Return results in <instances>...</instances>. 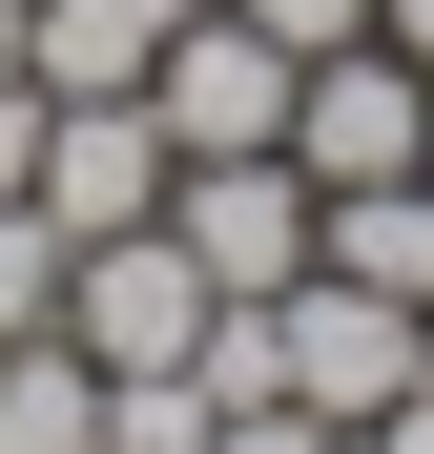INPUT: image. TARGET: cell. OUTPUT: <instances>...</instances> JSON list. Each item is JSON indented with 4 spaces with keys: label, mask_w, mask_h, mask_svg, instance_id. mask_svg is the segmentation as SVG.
<instances>
[{
    "label": "cell",
    "mask_w": 434,
    "mask_h": 454,
    "mask_svg": "<svg viewBox=\"0 0 434 454\" xmlns=\"http://www.w3.org/2000/svg\"><path fill=\"white\" fill-rule=\"evenodd\" d=\"M42 186V83H0V207Z\"/></svg>",
    "instance_id": "cell-13"
},
{
    "label": "cell",
    "mask_w": 434,
    "mask_h": 454,
    "mask_svg": "<svg viewBox=\"0 0 434 454\" xmlns=\"http://www.w3.org/2000/svg\"><path fill=\"white\" fill-rule=\"evenodd\" d=\"M228 21H269L289 62H331V42H373V21H393V0H228Z\"/></svg>",
    "instance_id": "cell-11"
},
{
    "label": "cell",
    "mask_w": 434,
    "mask_h": 454,
    "mask_svg": "<svg viewBox=\"0 0 434 454\" xmlns=\"http://www.w3.org/2000/svg\"><path fill=\"white\" fill-rule=\"evenodd\" d=\"M393 42H414V62H434V0H393Z\"/></svg>",
    "instance_id": "cell-16"
},
{
    "label": "cell",
    "mask_w": 434,
    "mask_h": 454,
    "mask_svg": "<svg viewBox=\"0 0 434 454\" xmlns=\"http://www.w3.org/2000/svg\"><path fill=\"white\" fill-rule=\"evenodd\" d=\"M351 454H434V372H414L393 413H351Z\"/></svg>",
    "instance_id": "cell-14"
},
{
    "label": "cell",
    "mask_w": 434,
    "mask_h": 454,
    "mask_svg": "<svg viewBox=\"0 0 434 454\" xmlns=\"http://www.w3.org/2000/svg\"><path fill=\"white\" fill-rule=\"evenodd\" d=\"M207 454H351V434H331V413H289V393H269V413H207Z\"/></svg>",
    "instance_id": "cell-12"
},
{
    "label": "cell",
    "mask_w": 434,
    "mask_h": 454,
    "mask_svg": "<svg viewBox=\"0 0 434 454\" xmlns=\"http://www.w3.org/2000/svg\"><path fill=\"white\" fill-rule=\"evenodd\" d=\"M269 310V372H289V413H393L414 372H434V310H393V289H351V269H289V289H249Z\"/></svg>",
    "instance_id": "cell-1"
},
{
    "label": "cell",
    "mask_w": 434,
    "mask_h": 454,
    "mask_svg": "<svg viewBox=\"0 0 434 454\" xmlns=\"http://www.w3.org/2000/svg\"><path fill=\"white\" fill-rule=\"evenodd\" d=\"M42 331H62V227L0 207V351H42Z\"/></svg>",
    "instance_id": "cell-10"
},
{
    "label": "cell",
    "mask_w": 434,
    "mask_h": 454,
    "mask_svg": "<svg viewBox=\"0 0 434 454\" xmlns=\"http://www.w3.org/2000/svg\"><path fill=\"white\" fill-rule=\"evenodd\" d=\"M289 166H311V207L434 166V62H414L393 21H373V42H331V62H289Z\"/></svg>",
    "instance_id": "cell-2"
},
{
    "label": "cell",
    "mask_w": 434,
    "mask_h": 454,
    "mask_svg": "<svg viewBox=\"0 0 434 454\" xmlns=\"http://www.w3.org/2000/svg\"><path fill=\"white\" fill-rule=\"evenodd\" d=\"M186 21H207V0H42V42H21V62H42V104H124Z\"/></svg>",
    "instance_id": "cell-7"
},
{
    "label": "cell",
    "mask_w": 434,
    "mask_h": 454,
    "mask_svg": "<svg viewBox=\"0 0 434 454\" xmlns=\"http://www.w3.org/2000/svg\"><path fill=\"white\" fill-rule=\"evenodd\" d=\"M207 310H228V289L186 269V227H104V248H62V351H83V372H186Z\"/></svg>",
    "instance_id": "cell-3"
},
{
    "label": "cell",
    "mask_w": 434,
    "mask_h": 454,
    "mask_svg": "<svg viewBox=\"0 0 434 454\" xmlns=\"http://www.w3.org/2000/svg\"><path fill=\"white\" fill-rule=\"evenodd\" d=\"M0 454H104V372L62 351V331H42V351H0Z\"/></svg>",
    "instance_id": "cell-9"
},
{
    "label": "cell",
    "mask_w": 434,
    "mask_h": 454,
    "mask_svg": "<svg viewBox=\"0 0 434 454\" xmlns=\"http://www.w3.org/2000/svg\"><path fill=\"white\" fill-rule=\"evenodd\" d=\"M21 42H42V0H0V83H42V62H21Z\"/></svg>",
    "instance_id": "cell-15"
},
{
    "label": "cell",
    "mask_w": 434,
    "mask_h": 454,
    "mask_svg": "<svg viewBox=\"0 0 434 454\" xmlns=\"http://www.w3.org/2000/svg\"><path fill=\"white\" fill-rule=\"evenodd\" d=\"M145 124H166L186 166H228V145H289V42L207 0V21H186L166 62H145Z\"/></svg>",
    "instance_id": "cell-5"
},
{
    "label": "cell",
    "mask_w": 434,
    "mask_h": 454,
    "mask_svg": "<svg viewBox=\"0 0 434 454\" xmlns=\"http://www.w3.org/2000/svg\"><path fill=\"white\" fill-rule=\"evenodd\" d=\"M166 227H186V269L249 310V289L311 269V227H331V207H311V166H289V145H228V166H166Z\"/></svg>",
    "instance_id": "cell-4"
},
{
    "label": "cell",
    "mask_w": 434,
    "mask_h": 454,
    "mask_svg": "<svg viewBox=\"0 0 434 454\" xmlns=\"http://www.w3.org/2000/svg\"><path fill=\"white\" fill-rule=\"evenodd\" d=\"M311 269H351V289H393V310H434V166H393V186H331Z\"/></svg>",
    "instance_id": "cell-8"
},
{
    "label": "cell",
    "mask_w": 434,
    "mask_h": 454,
    "mask_svg": "<svg viewBox=\"0 0 434 454\" xmlns=\"http://www.w3.org/2000/svg\"><path fill=\"white\" fill-rule=\"evenodd\" d=\"M166 166H186V145L166 124H145V83L124 104H42V227H62V248H104V227H166Z\"/></svg>",
    "instance_id": "cell-6"
}]
</instances>
